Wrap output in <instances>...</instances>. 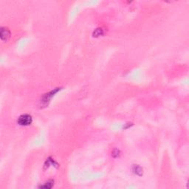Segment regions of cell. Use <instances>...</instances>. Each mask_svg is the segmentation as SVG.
Instances as JSON below:
<instances>
[{"label":"cell","instance_id":"277c9868","mask_svg":"<svg viewBox=\"0 0 189 189\" xmlns=\"http://www.w3.org/2000/svg\"><path fill=\"white\" fill-rule=\"evenodd\" d=\"M133 171L136 174H138V175H141L143 174V169H142V168L140 167L139 166H137V165L134 166Z\"/></svg>","mask_w":189,"mask_h":189},{"label":"cell","instance_id":"3957f363","mask_svg":"<svg viewBox=\"0 0 189 189\" xmlns=\"http://www.w3.org/2000/svg\"><path fill=\"white\" fill-rule=\"evenodd\" d=\"M58 91V89H56V90H54V91H51L49 93H47V94H46L43 97V102H45V104H47V101H50V100L53 98V96H54V94H56V92Z\"/></svg>","mask_w":189,"mask_h":189},{"label":"cell","instance_id":"7a4b0ae2","mask_svg":"<svg viewBox=\"0 0 189 189\" xmlns=\"http://www.w3.org/2000/svg\"><path fill=\"white\" fill-rule=\"evenodd\" d=\"M1 39L4 41H7L11 37V31L8 28H1V33H0Z\"/></svg>","mask_w":189,"mask_h":189},{"label":"cell","instance_id":"6da1fadb","mask_svg":"<svg viewBox=\"0 0 189 189\" xmlns=\"http://www.w3.org/2000/svg\"><path fill=\"white\" fill-rule=\"evenodd\" d=\"M33 121V118L31 117V115L25 114V115H22L20 117H19L17 122L19 125L21 126H28L30 125L31 123Z\"/></svg>","mask_w":189,"mask_h":189},{"label":"cell","instance_id":"8992f818","mask_svg":"<svg viewBox=\"0 0 189 189\" xmlns=\"http://www.w3.org/2000/svg\"><path fill=\"white\" fill-rule=\"evenodd\" d=\"M117 153H119V151L117 150V149H115V150L114 151H113V152H112V156L114 157V156H115V154H116V157H118V155H119V154H117Z\"/></svg>","mask_w":189,"mask_h":189},{"label":"cell","instance_id":"5b68a950","mask_svg":"<svg viewBox=\"0 0 189 189\" xmlns=\"http://www.w3.org/2000/svg\"><path fill=\"white\" fill-rule=\"evenodd\" d=\"M53 185V181H48L47 183H46L45 185L41 186V188H52Z\"/></svg>","mask_w":189,"mask_h":189}]
</instances>
